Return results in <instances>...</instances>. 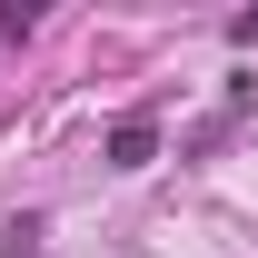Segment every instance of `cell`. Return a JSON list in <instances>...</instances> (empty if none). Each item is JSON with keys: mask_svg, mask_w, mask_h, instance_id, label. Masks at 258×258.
<instances>
[{"mask_svg": "<svg viewBox=\"0 0 258 258\" xmlns=\"http://www.w3.org/2000/svg\"><path fill=\"white\" fill-rule=\"evenodd\" d=\"M149 159H159V119L139 109V119H119V129H109V169H149Z\"/></svg>", "mask_w": 258, "mask_h": 258, "instance_id": "1", "label": "cell"}]
</instances>
